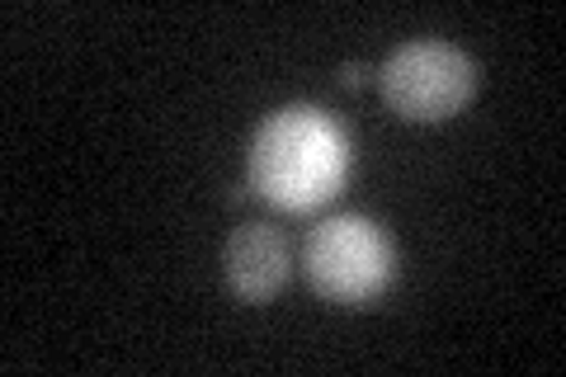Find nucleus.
Returning a JSON list of instances; mask_svg holds the SVG:
<instances>
[{
	"instance_id": "1",
	"label": "nucleus",
	"mask_w": 566,
	"mask_h": 377,
	"mask_svg": "<svg viewBox=\"0 0 566 377\" xmlns=\"http://www.w3.org/2000/svg\"><path fill=\"white\" fill-rule=\"evenodd\" d=\"M345 170V137L312 104H289V109L270 114L251 142V189L283 212H312L335 199Z\"/></svg>"
},
{
	"instance_id": "2",
	"label": "nucleus",
	"mask_w": 566,
	"mask_h": 377,
	"mask_svg": "<svg viewBox=\"0 0 566 377\" xmlns=\"http://www.w3.org/2000/svg\"><path fill=\"white\" fill-rule=\"evenodd\" d=\"M303 264L312 289L340 302V307H359V302L378 297L397 274L392 241L378 231V222L345 212V218H326L303 245Z\"/></svg>"
},
{
	"instance_id": "3",
	"label": "nucleus",
	"mask_w": 566,
	"mask_h": 377,
	"mask_svg": "<svg viewBox=\"0 0 566 377\" xmlns=\"http://www.w3.org/2000/svg\"><path fill=\"white\" fill-rule=\"evenodd\" d=\"M378 90L392 114L411 123H444L476 95V62L439 39H420L378 66Z\"/></svg>"
},
{
	"instance_id": "4",
	"label": "nucleus",
	"mask_w": 566,
	"mask_h": 377,
	"mask_svg": "<svg viewBox=\"0 0 566 377\" xmlns=\"http://www.w3.org/2000/svg\"><path fill=\"white\" fill-rule=\"evenodd\" d=\"M222 274H227V289L241 302H270L293 274V255L283 231L270 222L237 227L222 250Z\"/></svg>"
},
{
	"instance_id": "5",
	"label": "nucleus",
	"mask_w": 566,
	"mask_h": 377,
	"mask_svg": "<svg viewBox=\"0 0 566 377\" xmlns=\"http://www.w3.org/2000/svg\"><path fill=\"white\" fill-rule=\"evenodd\" d=\"M368 76H374V71H368L364 62H359V66L349 62V66H340V90H359V85H364Z\"/></svg>"
}]
</instances>
